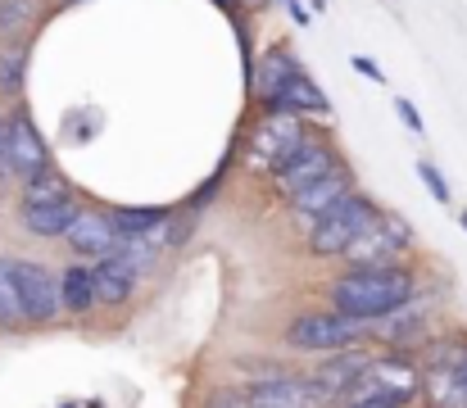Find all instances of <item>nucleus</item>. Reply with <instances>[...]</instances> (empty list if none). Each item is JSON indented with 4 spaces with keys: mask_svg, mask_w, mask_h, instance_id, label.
I'll return each instance as SVG.
<instances>
[{
    "mask_svg": "<svg viewBox=\"0 0 467 408\" xmlns=\"http://www.w3.org/2000/svg\"><path fill=\"white\" fill-rule=\"evenodd\" d=\"M336 163H345L340 159V150H336V141L322 132H309L305 136V145L273 173V191H277V200H291L296 191H305L309 182H317V177H327Z\"/></svg>",
    "mask_w": 467,
    "mask_h": 408,
    "instance_id": "6e6552de",
    "label": "nucleus"
},
{
    "mask_svg": "<svg viewBox=\"0 0 467 408\" xmlns=\"http://www.w3.org/2000/svg\"><path fill=\"white\" fill-rule=\"evenodd\" d=\"M296 68H300V59H296L286 46H273L259 64H250V87H254V100H259V105H268V100L277 96V87H282Z\"/></svg>",
    "mask_w": 467,
    "mask_h": 408,
    "instance_id": "a211bd4d",
    "label": "nucleus"
},
{
    "mask_svg": "<svg viewBox=\"0 0 467 408\" xmlns=\"http://www.w3.org/2000/svg\"><path fill=\"white\" fill-rule=\"evenodd\" d=\"M55 281H59V313H68V318H87V313L96 309L91 264L73 259V264H64V272H59Z\"/></svg>",
    "mask_w": 467,
    "mask_h": 408,
    "instance_id": "f3484780",
    "label": "nucleus"
},
{
    "mask_svg": "<svg viewBox=\"0 0 467 408\" xmlns=\"http://www.w3.org/2000/svg\"><path fill=\"white\" fill-rule=\"evenodd\" d=\"M305 136H309L305 119L282 114V110H264V119L245 136V168L259 173V177H273V173L305 145Z\"/></svg>",
    "mask_w": 467,
    "mask_h": 408,
    "instance_id": "20e7f679",
    "label": "nucleus"
},
{
    "mask_svg": "<svg viewBox=\"0 0 467 408\" xmlns=\"http://www.w3.org/2000/svg\"><path fill=\"white\" fill-rule=\"evenodd\" d=\"M345 408H404L390 395H363V400H345Z\"/></svg>",
    "mask_w": 467,
    "mask_h": 408,
    "instance_id": "cd10ccee",
    "label": "nucleus"
},
{
    "mask_svg": "<svg viewBox=\"0 0 467 408\" xmlns=\"http://www.w3.org/2000/svg\"><path fill=\"white\" fill-rule=\"evenodd\" d=\"M23 82H27V46H5L0 50V96L18 105Z\"/></svg>",
    "mask_w": 467,
    "mask_h": 408,
    "instance_id": "5701e85b",
    "label": "nucleus"
},
{
    "mask_svg": "<svg viewBox=\"0 0 467 408\" xmlns=\"http://www.w3.org/2000/svg\"><path fill=\"white\" fill-rule=\"evenodd\" d=\"M418 295V277L400 264H363V268L340 272L327 286V299L336 313H345L358 327L386 322L390 313H400L404 304H413Z\"/></svg>",
    "mask_w": 467,
    "mask_h": 408,
    "instance_id": "f257e3e1",
    "label": "nucleus"
},
{
    "mask_svg": "<svg viewBox=\"0 0 467 408\" xmlns=\"http://www.w3.org/2000/svg\"><path fill=\"white\" fill-rule=\"evenodd\" d=\"M409 246H413L409 223H404L400 214H390V209H377L372 223L358 232V241L345 250V259H349L354 268H363V264H400V255H404Z\"/></svg>",
    "mask_w": 467,
    "mask_h": 408,
    "instance_id": "1a4fd4ad",
    "label": "nucleus"
},
{
    "mask_svg": "<svg viewBox=\"0 0 467 408\" xmlns=\"http://www.w3.org/2000/svg\"><path fill=\"white\" fill-rule=\"evenodd\" d=\"M418 177L427 182V191H431L441 204H450V200H454V195H450V182H445V173H441L431 159H418Z\"/></svg>",
    "mask_w": 467,
    "mask_h": 408,
    "instance_id": "393cba45",
    "label": "nucleus"
},
{
    "mask_svg": "<svg viewBox=\"0 0 467 408\" xmlns=\"http://www.w3.org/2000/svg\"><path fill=\"white\" fill-rule=\"evenodd\" d=\"M204 408H250V400H245V391H218Z\"/></svg>",
    "mask_w": 467,
    "mask_h": 408,
    "instance_id": "a878e982",
    "label": "nucleus"
},
{
    "mask_svg": "<svg viewBox=\"0 0 467 408\" xmlns=\"http://www.w3.org/2000/svg\"><path fill=\"white\" fill-rule=\"evenodd\" d=\"M372 214H377V200L363 195V191H349L331 214H322L305 232V250H309L313 259H340L358 241V232L372 223Z\"/></svg>",
    "mask_w": 467,
    "mask_h": 408,
    "instance_id": "7ed1b4c3",
    "label": "nucleus"
},
{
    "mask_svg": "<svg viewBox=\"0 0 467 408\" xmlns=\"http://www.w3.org/2000/svg\"><path fill=\"white\" fill-rule=\"evenodd\" d=\"M264 110H282V114H296V119H309V114L327 119V114H331V105H327L322 87L313 82L305 68H296V73H291V78L277 87V96H273Z\"/></svg>",
    "mask_w": 467,
    "mask_h": 408,
    "instance_id": "4468645a",
    "label": "nucleus"
},
{
    "mask_svg": "<svg viewBox=\"0 0 467 408\" xmlns=\"http://www.w3.org/2000/svg\"><path fill=\"white\" fill-rule=\"evenodd\" d=\"M368 363H372V354H368V350H358V345H354V350H336V354H327V359H322V368L313 372L309 382L317 386V395H322V400H340V395L358 382V372H363Z\"/></svg>",
    "mask_w": 467,
    "mask_h": 408,
    "instance_id": "ddd939ff",
    "label": "nucleus"
},
{
    "mask_svg": "<svg viewBox=\"0 0 467 408\" xmlns=\"http://www.w3.org/2000/svg\"><path fill=\"white\" fill-rule=\"evenodd\" d=\"M363 340H368V327L349 322V318L336 313V309H305V313H296V318L286 322V331H282V345H286V350L317 354V359H327V354H336V350H354V345H363Z\"/></svg>",
    "mask_w": 467,
    "mask_h": 408,
    "instance_id": "f03ea898",
    "label": "nucleus"
},
{
    "mask_svg": "<svg viewBox=\"0 0 467 408\" xmlns=\"http://www.w3.org/2000/svg\"><path fill=\"white\" fill-rule=\"evenodd\" d=\"M395 110H400V119H404V128H409V132H422V114H418V105H413V100H395Z\"/></svg>",
    "mask_w": 467,
    "mask_h": 408,
    "instance_id": "bb28decb",
    "label": "nucleus"
},
{
    "mask_svg": "<svg viewBox=\"0 0 467 408\" xmlns=\"http://www.w3.org/2000/svg\"><path fill=\"white\" fill-rule=\"evenodd\" d=\"M41 18H46V0H0V41L27 46Z\"/></svg>",
    "mask_w": 467,
    "mask_h": 408,
    "instance_id": "6ab92c4d",
    "label": "nucleus"
},
{
    "mask_svg": "<svg viewBox=\"0 0 467 408\" xmlns=\"http://www.w3.org/2000/svg\"><path fill=\"white\" fill-rule=\"evenodd\" d=\"M5 264H9V281H14L23 322L27 327H50L59 318V281H55V272L46 264H36V259H5Z\"/></svg>",
    "mask_w": 467,
    "mask_h": 408,
    "instance_id": "423d86ee",
    "label": "nucleus"
},
{
    "mask_svg": "<svg viewBox=\"0 0 467 408\" xmlns=\"http://www.w3.org/2000/svg\"><path fill=\"white\" fill-rule=\"evenodd\" d=\"M354 64H358V73H368V78H377V82H386V73H381V68H377L372 59H354Z\"/></svg>",
    "mask_w": 467,
    "mask_h": 408,
    "instance_id": "c85d7f7f",
    "label": "nucleus"
},
{
    "mask_svg": "<svg viewBox=\"0 0 467 408\" xmlns=\"http://www.w3.org/2000/svg\"><path fill=\"white\" fill-rule=\"evenodd\" d=\"M78 209H82L78 200L18 204V223H23V232H27V236H36V241H59V236L68 232V223H73V214H78Z\"/></svg>",
    "mask_w": 467,
    "mask_h": 408,
    "instance_id": "2eb2a0df",
    "label": "nucleus"
},
{
    "mask_svg": "<svg viewBox=\"0 0 467 408\" xmlns=\"http://www.w3.org/2000/svg\"><path fill=\"white\" fill-rule=\"evenodd\" d=\"M349 191H358L354 186V173L345 168V163H336L327 177H317V182H309L305 191H296L291 200H286V214H291V223L300 227V232H309L313 223L322 218V214H331Z\"/></svg>",
    "mask_w": 467,
    "mask_h": 408,
    "instance_id": "9d476101",
    "label": "nucleus"
},
{
    "mask_svg": "<svg viewBox=\"0 0 467 408\" xmlns=\"http://www.w3.org/2000/svg\"><path fill=\"white\" fill-rule=\"evenodd\" d=\"M0 168L14 182H27L41 168H50V145H46V136L36 132V123H32V114L23 105H14L0 119Z\"/></svg>",
    "mask_w": 467,
    "mask_h": 408,
    "instance_id": "39448f33",
    "label": "nucleus"
},
{
    "mask_svg": "<svg viewBox=\"0 0 467 408\" xmlns=\"http://www.w3.org/2000/svg\"><path fill=\"white\" fill-rule=\"evenodd\" d=\"M422 391V368L413 363V359H404V354H386V359H372L363 372H358V382L340 395V400H363V395H390V400H400V404H409L413 395Z\"/></svg>",
    "mask_w": 467,
    "mask_h": 408,
    "instance_id": "0eeeda50",
    "label": "nucleus"
},
{
    "mask_svg": "<svg viewBox=\"0 0 467 408\" xmlns=\"http://www.w3.org/2000/svg\"><path fill=\"white\" fill-rule=\"evenodd\" d=\"M59 241H64L68 255L82 259V264H100V259H109V255L119 250V236H114L105 209H78L73 223H68V232H64Z\"/></svg>",
    "mask_w": 467,
    "mask_h": 408,
    "instance_id": "9b49d317",
    "label": "nucleus"
},
{
    "mask_svg": "<svg viewBox=\"0 0 467 408\" xmlns=\"http://www.w3.org/2000/svg\"><path fill=\"white\" fill-rule=\"evenodd\" d=\"M218 5H227V9H236V0H218Z\"/></svg>",
    "mask_w": 467,
    "mask_h": 408,
    "instance_id": "c756f323",
    "label": "nucleus"
},
{
    "mask_svg": "<svg viewBox=\"0 0 467 408\" xmlns=\"http://www.w3.org/2000/svg\"><path fill=\"white\" fill-rule=\"evenodd\" d=\"M55 200H78V191H73V182L50 163V168H41L36 177L23 182V200H18V204H55Z\"/></svg>",
    "mask_w": 467,
    "mask_h": 408,
    "instance_id": "4be33fe9",
    "label": "nucleus"
},
{
    "mask_svg": "<svg viewBox=\"0 0 467 408\" xmlns=\"http://www.w3.org/2000/svg\"><path fill=\"white\" fill-rule=\"evenodd\" d=\"M245 400H250V408H322L327 404L309 377H264V382H250Z\"/></svg>",
    "mask_w": 467,
    "mask_h": 408,
    "instance_id": "f8f14e48",
    "label": "nucleus"
},
{
    "mask_svg": "<svg viewBox=\"0 0 467 408\" xmlns=\"http://www.w3.org/2000/svg\"><path fill=\"white\" fill-rule=\"evenodd\" d=\"M64 408H73V404H64Z\"/></svg>",
    "mask_w": 467,
    "mask_h": 408,
    "instance_id": "2f4dec72",
    "label": "nucleus"
},
{
    "mask_svg": "<svg viewBox=\"0 0 467 408\" xmlns=\"http://www.w3.org/2000/svg\"><path fill=\"white\" fill-rule=\"evenodd\" d=\"M105 218H109V227H114V236L119 241H150L159 250V227L168 223V209H132V204H114V209H105ZM163 255V250H159Z\"/></svg>",
    "mask_w": 467,
    "mask_h": 408,
    "instance_id": "dca6fc26",
    "label": "nucleus"
},
{
    "mask_svg": "<svg viewBox=\"0 0 467 408\" xmlns=\"http://www.w3.org/2000/svg\"><path fill=\"white\" fill-rule=\"evenodd\" d=\"M91 286H96V309H123L137 295V281L128 272H119L109 259L91 264Z\"/></svg>",
    "mask_w": 467,
    "mask_h": 408,
    "instance_id": "aec40b11",
    "label": "nucleus"
},
{
    "mask_svg": "<svg viewBox=\"0 0 467 408\" xmlns=\"http://www.w3.org/2000/svg\"><path fill=\"white\" fill-rule=\"evenodd\" d=\"M459 218H463V227H467V209H463V214H459Z\"/></svg>",
    "mask_w": 467,
    "mask_h": 408,
    "instance_id": "7c9ffc66",
    "label": "nucleus"
},
{
    "mask_svg": "<svg viewBox=\"0 0 467 408\" xmlns=\"http://www.w3.org/2000/svg\"><path fill=\"white\" fill-rule=\"evenodd\" d=\"M422 395L427 408H467V382L450 368H422Z\"/></svg>",
    "mask_w": 467,
    "mask_h": 408,
    "instance_id": "412c9836",
    "label": "nucleus"
},
{
    "mask_svg": "<svg viewBox=\"0 0 467 408\" xmlns=\"http://www.w3.org/2000/svg\"><path fill=\"white\" fill-rule=\"evenodd\" d=\"M0 327H23V309H18V295H14L5 259H0Z\"/></svg>",
    "mask_w": 467,
    "mask_h": 408,
    "instance_id": "b1692460",
    "label": "nucleus"
}]
</instances>
